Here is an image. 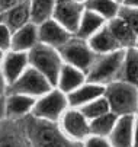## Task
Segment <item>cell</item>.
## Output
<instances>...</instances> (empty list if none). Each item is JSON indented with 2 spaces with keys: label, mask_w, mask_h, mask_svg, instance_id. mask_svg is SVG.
Segmentation results:
<instances>
[{
  "label": "cell",
  "mask_w": 138,
  "mask_h": 147,
  "mask_svg": "<svg viewBox=\"0 0 138 147\" xmlns=\"http://www.w3.org/2000/svg\"><path fill=\"white\" fill-rule=\"evenodd\" d=\"M105 99L109 109L116 117L135 115L138 112V89L122 80H116L105 86Z\"/></svg>",
  "instance_id": "cell-1"
},
{
  "label": "cell",
  "mask_w": 138,
  "mask_h": 147,
  "mask_svg": "<svg viewBox=\"0 0 138 147\" xmlns=\"http://www.w3.org/2000/svg\"><path fill=\"white\" fill-rule=\"evenodd\" d=\"M28 61H29V66L41 73L51 83L52 88L57 86L58 76H60L61 67L64 64L58 50L38 42L28 53Z\"/></svg>",
  "instance_id": "cell-2"
},
{
  "label": "cell",
  "mask_w": 138,
  "mask_h": 147,
  "mask_svg": "<svg viewBox=\"0 0 138 147\" xmlns=\"http://www.w3.org/2000/svg\"><path fill=\"white\" fill-rule=\"evenodd\" d=\"M125 50H118L111 54L97 55L93 66L86 74V82L99 86H108L109 83L119 80Z\"/></svg>",
  "instance_id": "cell-3"
},
{
  "label": "cell",
  "mask_w": 138,
  "mask_h": 147,
  "mask_svg": "<svg viewBox=\"0 0 138 147\" xmlns=\"http://www.w3.org/2000/svg\"><path fill=\"white\" fill-rule=\"evenodd\" d=\"M67 109H68L67 95L54 88L52 90H50L48 93L35 100V107L32 109L31 117L42 122L58 124Z\"/></svg>",
  "instance_id": "cell-4"
},
{
  "label": "cell",
  "mask_w": 138,
  "mask_h": 147,
  "mask_svg": "<svg viewBox=\"0 0 138 147\" xmlns=\"http://www.w3.org/2000/svg\"><path fill=\"white\" fill-rule=\"evenodd\" d=\"M58 53H60L64 64L73 66L86 74L97 58V55L89 47L87 41H83L77 36H73L67 44H64L58 50Z\"/></svg>",
  "instance_id": "cell-5"
},
{
  "label": "cell",
  "mask_w": 138,
  "mask_h": 147,
  "mask_svg": "<svg viewBox=\"0 0 138 147\" xmlns=\"http://www.w3.org/2000/svg\"><path fill=\"white\" fill-rule=\"evenodd\" d=\"M57 125L71 143L83 144V141L90 137V121L80 112V109L68 108Z\"/></svg>",
  "instance_id": "cell-6"
},
{
  "label": "cell",
  "mask_w": 138,
  "mask_h": 147,
  "mask_svg": "<svg viewBox=\"0 0 138 147\" xmlns=\"http://www.w3.org/2000/svg\"><path fill=\"white\" fill-rule=\"evenodd\" d=\"M52 89L54 88L51 86V83L39 71H36L33 67L29 66L23 71V74L7 90H9V93H19V95H25V96L38 99Z\"/></svg>",
  "instance_id": "cell-7"
},
{
  "label": "cell",
  "mask_w": 138,
  "mask_h": 147,
  "mask_svg": "<svg viewBox=\"0 0 138 147\" xmlns=\"http://www.w3.org/2000/svg\"><path fill=\"white\" fill-rule=\"evenodd\" d=\"M84 13V5L78 0H57L51 19L60 24L71 35H76L82 16Z\"/></svg>",
  "instance_id": "cell-8"
},
{
  "label": "cell",
  "mask_w": 138,
  "mask_h": 147,
  "mask_svg": "<svg viewBox=\"0 0 138 147\" xmlns=\"http://www.w3.org/2000/svg\"><path fill=\"white\" fill-rule=\"evenodd\" d=\"M38 127L33 131L36 147H70L76 143H71L64 137L57 124H48L35 119Z\"/></svg>",
  "instance_id": "cell-9"
},
{
  "label": "cell",
  "mask_w": 138,
  "mask_h": 147,
  "mask_svg": "<svg viewBox=\"0 0 138 147\" xmlns=\"http://www.w3.org/2000/svg\"><path fill=\"white\" fill-rule=\"evenodd\" d=\"M68 31H66L60 24H57L54 19H48L41 25H38V38L39 42L45 44L48 47H52L55 50H60L64 44L73 38Z\"/></svg>",
  "instance_id": "cell-10"
},
{
  "label": "cell",
  "mask_w": 138,
  "mask_h": 147,
  "mask_svg": "<svg viewBox=\"0 0 138 147\" xmlns=\"http://www.w3.org/2000/svg\"><path fill=\"white\" fill-rule=\"evenodd\" d=\"M29 67L28 53H17V51H7L2 61V73L7 83V89L23 74V71Z\"/></svg>",
  "instance_id": "cell-11"
},
{
  "label": "cell",
  "mask_w": 138,
  "mask_h": 147,
  "mask_svg": "<svg viewBox=\"0 0 138 147\" xmlns=\"http://www.w3.org/2000/svg\"><path fill=\"white\" fill-rule=\"evenodd\" d=\"M137 115L118 117L115 127L108 137L112 147H132L134 140V125Z\"/></svg>",
  "instance_id": "cell-12"
},
{
  "label": "cell",
  "mask_w": 138,
  "mask_h": 147,
  "mask_svg": "<svg viewBox=\"0 0 138 147\" xmlns=\"http://www.w3.org/2000/svg\"><path fill=\"white\" fill-rule=\"evenodd\" d=\"M35 100L31 96L19 93H6V115L9 121H19L32 114Z\"/></svg>",
  "instance_id": "cell-13"
},
{
  "label": "cell",
  "mask_w": 138,
  "mask_h": 147,
  "mask_svg": "<svg viewBox=\"0 0 138 147\" xmlns=\"http://www.w3.org/2000/svg\"><path fill=\"white\" fill-rule=\"evenodd\" d=\"M39 42L38 38V25L29 22L21 29H17L12 34L10 51L17 53H29L36 44Z\"/></svg>",
  "instance_id": "cell-14"
},
{
  "label": "cell",
  "mask_w": 138,
  "mask_h": 147,
  "mask_svg": "<svg viewBox=\"0 0 138 147\" xmlns=\"http://www.w3.org/2000/svg\"><path fill=\"white\" fill-rule=\"evenodd\" d=\"M103 95H105V86L93 85V83L86 82L83 86H80L74 92H71L70 95H67L68 108L80 109V108L84 107V105L90 103L92 100H94L97 98H102Z\"/></svg>",
  "instance_id": "cell-15"
},
{
  "label": "cell",
  "mask_w": 138,
  "mask_h": 147,
  "mask_svg": "<svg viewBox=\"0 0 138 147\" xmlns=\"http://www.w3.org/2000/svg\"><path fill=\"white\" fill-rule=\"evenodd\" d=\"M84 83H86V73H83L82 70H78L73 66L63 64L55 89L63 92L64 95H70L76 89L83 86Z\"/></svg>",
  "instance_id": "cell-16"
},
{
  "label": "cell",
  "mask_w": 138,
  "mask_h": 147,
  "mask_svg": "<svg viewBox=\"0 0 138 147\" xmlns=\"http://www.w3.org/2000/svg\"><path fill=\"white\" fill-rule=\"evenodd\" d=\"M89 47L92 48V51L96 55H105V54H111L115 53L118 50H122L119 47V44L116 42V39L113 38V35L111 34L109 28L105 25L100 31H97L89 41H87Z\"/></svg>",
  "instance_id": "cell-17"
},
{
  "label": "cell",
  "mask_w": 138,
  "mask_h": 147,
  "mask_svg": "<svg viewBox=\"0 0 138 147\" xmlns=\"http://www.w3.org/2000/svg\"><path fill=\"white\" fill-rule=\"evenodd\" d=\"M29 22H31V3H29V0H25L21 5H17V6L12 7L10 10H7L6 13H3V24L10 29L12 34L17 29H21L22 26H25Z\"/></svg>",
  "instance_id": "cell-18"
},
{
  "label": "cell",
  "mask_w": 138,
  "mask_h": 147,
  "mask_svg": "<svg viewBox=\"0 0 138 147\" xmlns=\"http://www.w3.org/2000/svg\"><path fill=\"white\" fill-rule=\"evenodd\" d=\"M106 26L109 28L111 34L113 35V38L116 39V42L119 44V47L122 50H128V48H134L137 44V34L124 22L122 19L115 18L106 24Z\"/></svg>",
  "instance_id": "cell-19"
},
{
  "label": "cell",
  "mask_w": 138,
  "mask_h": 147,
  "mask_svg": "<svg viewBox=\"0 0 138 147\" xmlns=\"http://www.w3.org/2000/svg\"><path fill=\"white\" fill-rule=\"evenodd\" d=\"M106 25V20L103 18H100L99 15H96L94 12H90L87 9H84V13L82 16L80 25L76 32L74 36L80 38L83 41H89L97 31H100L103 26Z\"/></svg>",
  "instance_id": "cell-20"
},
{
  "label": "cell",
  "mask_w": 138,
  "mask_h": 147,
  "mask_svg": "<svg viewBox=\"0 0 138 147\" xmlns=\"http://www.w3.org/2000/svg\"><path fill=\"white\" fill-rule=\"evenodd\" d=\"M119 80L127 82L138 89V48L134 47V48L125 50V57H124V64H122Z\"/></svg>",
  "instance_id": "cell-21"
},
{
  "label": "cell",
  "mask_w": 138,
  "mask_h": 147,
  "mask_svg": "<svg viewBox=\"0 0 138 147\" xmlns=\"http://www.w3.org/2000/svg\"><path fill=\"white\" fill-rule=\"evenodd\" d=\"M83 5L84 9L94 12L96 15L103 18L106 22L115 19L121 7V5L116 3L115 0H86V2H83Z\"/></svg>",
  "instance_id": "cell-22"
},
{
  "label": "cell",
  "mask_w": 138,
  "mask_h": 147,
  "mask_svg": "<svg viewBox=\"0 0 138 147\" xmlns=\"http://www.w3.org/2000/svg\"><path fill=\"white\" fill-rule=\"evenodd\" d=\"M31 3V22L41 25L45 20L51 19L57 0H29Z\"/></svg>",
  "instance_id": "cell-23"
},
{
  "label": "cell",
  "mask_w": 138,
  "mask_h": 147,
  "mask_svg": "<svg viewBox=\"0 0 138 147\" xmlns=\"http://www.w3.org/2000/svg\"><path fill=\"white\" fill-rule=\"evenodd\" d=\"M118 121V117L112 112H108L99 118H94L90 121V136L108 138Z\"/></svg>",
  "instance_id": "cell-24"
},
{
  "label": "cell",
  "mask_w": 138,
  "mask_h": 147,
  "mask_svg": "<svg viewBox=\"0 0 138 147\" xmlns=\"http://www.w3.org/2000/svg\"><path fill=\"white\" fill-rule=\"evenodd\" d=\"M80 112H82L89 121H92V119H94V118H99V117H102V115L111 112V109H109L108 100L105 99V96H102V98H97V99L92 100L90 103L84 105L83 108H80Z\"/></svg>",
  "instance_id": "cell-25"
},
{
  "label": "cell",
  "mask_w": 138,
  "mask_h": 147,
  "mask_svg": "<svg viewBox=\"0 0 138 147\" xmlns=\"http://www.w3.org/2000/svg\"><path fill=\"white\" fill-rule=\"evenodd\" d=\"M118 18L122 19L138 36V9L137 7H129V6L121 5L119 12H118Z\"/></svg>",
  "instance_id": "cell-26"
},
{
  "label": "cell",
  "mask_w": 138,
  "mask_h": 147,
  "mask_svg": "<svg viewBox=\"0 0 138 147\" xmlns=\"http://www.w3.org/2000/svg\"><path fill=\"white\" fill-rule=\"evenodd\" d=\"M0 147H23V144L16 133L0 131Z\"/></svg>",
  "instance_id": "cell-27"
},
{
  "label": "cell",
  "mask_w": 138,
  "mask_h": 147,
  "mask_svg": "<svg viewBox=\"0 0 138 147\" xmlns=\"http://www.w3.org/2000/svg\"><path fill=\"white\" fill-rule=\"evenodd\" d=\"M10 42H12V32L2 22L0 24V50H2L3 53L10 51Z\"/></svg>",
  "instance_id": "cell-28"
},
{
  "label": "cell",
  "mask_w": 138,
  "mask_h": 147,
  "mask_svg": "<svg viewBox=\"0 0 138 147\" xmlns=\"http://www.w3.org/2000/svg\"><path fill=\"white\" fill-rule=\"evenodd\" d=\"M82 147H112V146H111V143H109L108 138L90 136L87 140L83 141Z\"/></svg>",
  "instance_id": "cell-29"
},
{
  "label": "cell",
  "mask_w": 138,
  "mask_h": 147,
  "mask_svg": "<svg viewBox=\"0 0 138 147\" xmlns=\"http://www.w3.org/2000/svg\"><path fill=\"white\" fill-rule=\"evenodd\" d=\"M22 2H25V0H0V13H6L12 7L21 5Z\"/></svg>",
  "instance_id": "cell-30"
},
{
  "label": "cell",
  "mask_w": 138,
  "mask_h": 147,
  "mask_svg": "<svg viewBox=\"0 0 138 147\" xmlns=\"http://www.w3.org/2000/svg\"><path fill=\"white\" fill-rule=\"evenodd\" d=\"M7 119L6 115V95L0 96V124H3Z\"/></svg>",
  "instance_id": "cell-31"
},
{
  "label": "cell",
  "mask_w": 138,
  "mask_h": 147,
  "mask_svg": "<svg viewBox=\"0 0 138 147\" xmlns=\"http://www.w3.org/2000/svg\"><path fill=\"white\" fill-rule=\"evenodd\" d=\"M7 90V83L5 80V76L2 73V69H0V96H5Z\"/></svg>",
  "instance_id": "cell-32"
},
{
  "label": "cell",
  "mask_w": 138,
  "mask_h": 147,
  "mask_svg": "<svg viewBox=\"0 0 138 147\" xmlns=\"http://www.w3.org/2000/svg\"><path fill=\"white\" fill-rule=\"evenodd\" d=\"M132 147H138V117H135V125H134V140Z\"/></svg>",
  "instance_id": "cell-33"
},
{
  "label": "cell",
  "mask_w": 138,
  "mask_h": 147,
  "mask_svg": "<svg viewBox=\"0 0 138 147\" xmlns=\"http://www.w3.org/2000/svg\"><path fill=\"white\" fill-rule=\"evenodd\" d=\"M124 6H129V7H137L138 9V0H124Z\"/></svg>",
  "instance_id": "cell-34"
},
{
  "label": "cell",
  "mask_w": 138,
  "mask_h": 147,
  "mask_svg": "<svg viewBox=\"0 0 138 147\" xmlns=\"http://www.w3.org/2000/svg\"><path fill=\"white\" fill-rule=\"evenodd\" d=\"M5 54H6V53H3L2 50H0V66H2V61H3V57H5Z\"/></svg>",
  "instance_id": "cell-35"
},
{
  "label": "cell",
  "mask_w": 138,
  "mask_h": 147,
  "mask_svg": "<svg viewBox=\"0 0 138 147\" xmlns=\"http://www.w3.org/2000/svg\"><path fill=\"white\" fill-rule=\"evenodd\" d=\"M3 22V13H0V24Z\"/></svg>",
  "instance_id": "cell-36"
},
{
  "label": "cell",
  "mask_w": 138,
  "mask_h": 147,
  "mask_svg": "<svg viewBox=\"0 0 138 147\" xmlns=\"http://www.w3.org/2000/svg\"><path fill=\"white\" fill-rule=\"evenodd\" d=\"M115 2H116V3H119V5H122V3H124V0H115Z\"/></svg>",
  "instance_id": "cell-37"
},
{
  "label": "cell",
  "mask_w": 138,
  "mask_h": 147,
  "mask_svg": "<svg viewBox=\"0 0 138 147\" xmlns=\"http://www.w3.org/2000/svg\"><path fill=\"white\" fill-rule=\"evenodd\" d=\"M135 48H138V36H137V44H135Z\"/></svg>",
  "instance_id": "cell-38"
},
{
  "label": "cell",
  "mask_w": 138,
  "mask_h": 147,
  "mask_svg": "<svg viewBox=\"0 0 138 147\" xmlns=\"http://www.w3.org/2000/svg\"><path fill=\"white\" fill-rule=\"evenodd\" d=\"M78 2H86V0H78Z\"/></svg>",
  "instance_id": "cell-39"
}]
</instances>
